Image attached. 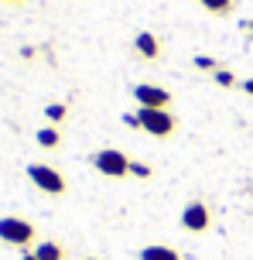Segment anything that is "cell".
<instances>
[{"instance_id": "1", "label": "cell", "mask_w": 253, "mask_h": 260, "mask_svg": "<svg viewBox=\"0 0 253 260\" xmlns=\"http://www.w3.org/2000/svg\"><path fill=\"white\" fill-rule=\"evenodd\" d=\"M0 243H7L14 250H31L38 243V226L24 216H0Z\"/></svg>"}, {"instance_id": "2", "label": "cell", "mask_w": 253, "mask_h": 260, "mask_svg": "<svg viewBox=\"0 0 253 260\" xmlns=\"http://www.w3.org/2000/svg\"><path fill=\"white\" fill-rule=\"evenodd\" d=\"M24 175H27V182L34 185L38 192H45V195H55V199H62V195L68 192V178L62 175V171L55 168V165H45V161H31L24 168Z\"/></svg>"}, {"instance_id": "3", "label": "cell", "mask_w": 253, "mask_h": 260, "mask_svg": "<svg viewBox=\"0 0 253 260\" xmlns=\"http://www.w3.org/2000/svg\"><path fill=\"white\" fill-rule=\"evenodd\" d=\"M137 130H144L158 141H168L178 130V117L171 110H151V106H137Z\"/></svg>"}, {"instance_id": "4", "label": "cell", "mask_w": 253, "mask_h": 260, "mask_svg": "<svg viewBox=\"0 0 253 260\" xmlns=\"http://www.w3.org/2000/svg\"><path fill=\"white\" fill-rule=\"evenodd\" d=\"M130 161L133 157L120 147H99L89 154V165H93L99 175H106V178H127L130 175Z\"/></svg>"}, {"instance_id": "5", "label": "cell", "mask_w": 253, "mask_h": 260, "mask_svg": "<svg viewBox=\"0 0 253 260\" xmlns=\"http://www.w3.org/2000/svg\"><path fill=\"white\" fill-rule=\"evenodd\" d=\"M182 230L195 233V236L212 230V209H209L205 199H188L185 202V209H182Z\"/></svg>"}, {"instance_id": "6", "label": "cell", "mask_w": 253, "mask_h": 260, "mask_svg": "<svg viewBox=\"0 0 253 260\" xmlns=\"http://www.w3.org/2000/svg\"><path fill=\"white\" fill-rule=\"evenodd\" d=\"M133 103L137 106H151V110H171L174 106V96L164 86H154V82H140V86H133L130 89Z\"/></svg>"}, {"instance_id": "7", "label": "cell", "mask_w": 253, "mask_h": 260, "mask_svg": "<svg viewBox=\"0 0 253 260\" xmlns=\"http://www.w3.org/2000/svg\"><path fill=\"white\" fill-rule=\"evenodd\" d=\"M161 52H164V45L154 31H137L133 35V55L140 62H161Z\"/></svg>"}, {"instance_id": "8", "label": "cell", "mask_w": 253, "mask_h": 260, "mask_svg": "<svg viewBox=\"0 0 253 260\" xmlns=\"http://www.w3.org/2000/svg\"><path fill=\"white\" fill-rule=\"evenodd\" d=\"M137 260H185V253L168 247V243H147L137 250Z\"/></svg>"}, {"instance_id": "9", "label": "cell", "mask_w": 253, "mask_h": 260, "mask_svg": "<svg viewBox=\"0 0 253 260\" xmlns=\"http://www.w3.org/2000/svg\"><path fill=\"white\" fill-rule=\"evenodd\" d=\"M34 257L38 260H68V250L58 240H38L34 243Z\"/></svg>"}, {"instance_id": "10", "label": "cell", "mask_w": 253, "mask_h": 260, "mask_svg": "<svg viewBox=\"0 0 253 260\" xmlns=\"http://www.w3.org/2000/svg\"><path fill=\"white\" fill-rule=\"evenodd\" d=\"M195 4H199L209 17H233L236 7H240V0H195Z\"/></svg>"}, {"instance_id": "11", "label": "cell", "mask_w": 253, "mask_h": 260, "mask_svg": "<svg viewBox=\"0 0 253 260\" xmlns=\"http://www.w3.org/2000/svg\"><path fill=\"white\" fill-rule=\"evenodd\" d=\"M34 141H38V147H45V151H55V147L62 144V130L58 127H41L38 134H34Z\"/></svg>"}, {"instance_id": "12", "label": "cell", "mask_w": 253, "mask_h": 260, "mask_svg": "<svg viewBox=\"0 0 253 260\" xmlns=\"http://www.w3.org/2000/svg\"><path fill=\"white\" fill-rule=\"evenodd\" d=\"M212 82L219 86V89H233V86H240V79L233 76L229 69H223V65H219V69L212 72Z\"/></svg>"}, {"instance_id": "13", "label": "cell", "mask_w": 253, "mask_h": 260, "mask_svg": "<svg viewBox=\"0 0 253 260\" xmlns=\"http://www.w3.org/2000/svg\"><path fill=\"white\" fill-rule=\"evenodd\" d=\"M45 117L52 120V123H65V117H68V103H58V100H55V103H48V106H45Z\"/></svg>"}, {"instance_id": "14", "label": "cell", "mask_w": 253, "mask_h": 260, "mask_svg": "<svg viewBox=\"0 0 253 260\" xmlns=\"http://www.w3.org/2000/svg\"><path fill=\"white\" fill-rule=\"evenodd\" d=\"M195 69H199V72H209V76H212L215 69H219V62H215L212 55H195Z\"/></svg>"}, {"instance_id": "15", "label": "cell", "mask_w": 253, "mask_h": 260, "mask_svg": "<svg viewBox=\"0 0 253 260\" xmlns=\"http://www.w3.org/2000/svg\"><path fill=\"white\" fill-rule=\"evenodd\" d=\"M130 175H133V178H151L154 171H151V165H140V161H130Z\"/></svg>"}, {"instance_id": "16", "label": "cell", "mask_w": 253, "mask_h": 260, "mask_svg": "<svg viewBox=\"0 0 253 260\" xmlns=\"http://www.w3.org/2000/svg\"><path fill=\"white\" fill-rule=\"evenodd\" d=\"M240 89H243V92H246V96L253 100V79H240Z\"/></svg>"}, {"instance_id": "17", "label": "cell", "mask_w": 253, "mask_h": 260, "mask_svg": "<svg viewBox=\"0 0 253 260\" xmlns=\"http://www.w3.org/2000/svg\"><path fill=\"white\" fill-rule=\"evenodd\" d=\"M243 38L253 41V21H243Z\"/></svg>"}, {"instance_id": "18", "label": "cell", "mask_w": 253, "mask_h": 260, "mask_svg": "<svg viewBox=\"0 0 253 260\" xmlns=\"http://www.w3.org/2000/svg\"><path fill=\"white\" fill-rule=\"evenodd\" d=\"M21 260H38V257H34V250H24V253H21Z\"/></svg>"}, {"instance_id": "19", "label": "cell", "mask_w": 253, "mask_h": 260, "mask_svg": "<svg viewBox=\"0 0 253 260\" xmlns=\"http://www.w3.org/2000/svg\"><path fill=\"white\" fill-rule=\"evenodd\" d=\"M0 4H27V0H0Z\"/></svg>"}, {"instance_id": "20", "label": "cell", "mask_w": 253, "mask_h": 260, "mask_svg": "<svg viewBox=\"0 0 253 260\" xmlns=\"http://www.w3.org/2000/svg\"><path fill=\"white\" fill-rule=\"evenodd\" d=\"M246 192H250V195H253V182H250V185H246Z\"/></svg>"}, {"instance_id": "21", "label": "cell", "mask_w": 253, "mask_h": 260, "mask_svg": "<svg viewBox=\"0 0 253 260\" xmlns=\"http://www.w3.org/2000/svg\"><path fill=\"white\" fill-rule=\"evenodd\" d=\"M86 260H99V257H86Z\"/></svg>"}]
</instances>
